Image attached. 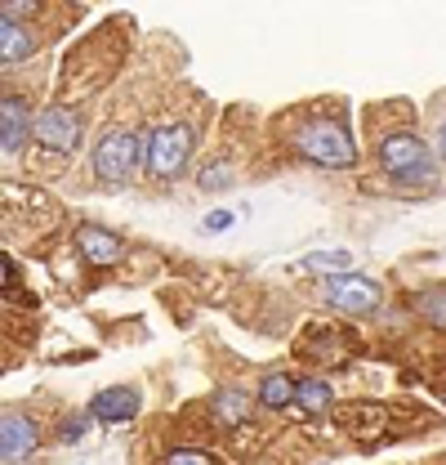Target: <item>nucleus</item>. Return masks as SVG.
I'll return each instance as SVG.
<instances>
[{"label":"nucleus","instance_id":"f257e3e1","mask_svg":"<svg viewBox=\"0 0 446 465\" xmlns=\"http://www.w3.org/2000/svg\"><path fill=\"white\" fill-rule=\"evenodd\" d=\"M380 166H384V174H389L393 183H402V188H433V179H438V166H433L424 139H415V134H406V130L380 139Z\"/></svg>","mask_w":446,"mask_h":465},{"label":"nucleus","instance_id":"f03ea898","mask_svg":"<svg viewBox=\"0 0 446 465\" xmlns=\"http://www.w3.org/2000/svg\"><path fill=\"white\" fill-rule=\"evenodd\" d=\"M295 143H299V153H304L313 166H322V171H348V166L357 162L353 134H348V125L334 121V116H317V121L299 125Z\"/></svg>","mask_w":446,"mask_h":465},{"label":"nucleus","instance_id":"7ed1b4c3","mask_svg":"<svg viewBox=\"0 0 446 465\" xmlns=\"http://www.w3.org/2000/svg\"><path fill=\"white\" fill-rule=\"evenodd\" d=\"M139 162H148V134H139V130H112L94 148V179L121 188V183L134 179Z\"/></svg>","mask_w":446,"mask_h":465},{"label":"nucleus","instance_id":"20e7f679","mask_svg":"<svg viewBox=\"0 0 446 465\" xmlns=\"http://www.w3.org/2000/svg\"><path fill=\"white\" fill-rule=\"evenodd\" d=\"M192 157V125L188 121H170L148 130V171L157 179H179L188 171Z\"/></svg>","mask_w":446,"mask_h":465},{"label":"nucleus","instance_id":"39448f33","mask_svg":"<svg viewBox=\"0 0 446 465\" xmlns=\"http://www.w3.org/2000/svg\"><path fill=\"white\" fill-rule=\"evenodd\" d=\"M326 300H331L339 313L362 318V313H375V309H380L384 291L375 287L371 278H362V273H334L331 282H326Z\"/></svg>","mask_w":446,"mask_h":465},{"label":"nucleus","instance_id":"423d86ee","mask_svg":"<svg viewBox=\"0 0 446 465\" xmlns=\"http://www.w3.org/2000/svg\"><path fill=\"white\" fill-rule=\"evenodd\" d=\"M36 143L45 148V153H72L76 143H81V116L72 113V108H45V113H36Z\"/></svg>","mask_w":446,"mask_h":465},{"label":"nucleus","instance_id":"0eeeda50","mask_svg":"<svg viewBox=\"0 0 446 465\" xmlns=\"http://www.w3.org/2000/svg\"><path fill=\"white\" fill-rule=\"evenodd\" d=\"M27 130H36L32 104L18 99V94H5V99H0V148H5V157H14V153L23 148Z\"/></svg>","mask_w":446,"mask_h":465},{"label":"nucleus","instance_id":"6e6552de","mask_svg":"<svg viewBox=\"0 0 446 465\" xmlns=\"http://www.w3.org/2000/svg\"><path fill=\"white\" fill-rule=\"evenodd\" d=\"M36 443H41L36 420L23 416V411H5V420H0V452H5V461H23V457H32Z\"/></svg>","mask_w":446,"mask_h":465},{"label":"nucleus","instance_id":"1a4fd4ad","mask_svg":"<svg viewBox=\"0 0 446 465\" xmlns=\"http://www.w3.org/2000/svg\"><path fill=\"white\" fill-rule=\"evenodd\" d=\"M384 425H389V411L380 403H353L339 411V430H344L348 439H357V443L384 439Z\"/></svg>","mask_w":446,"mask_h":465},{"label":"nucleus","instance_id":"9d476101","mask_svg":"<svg viewBox=\"0 0 446 465\" xmlns=\"http://www.w3.org/2000/svg\"><path fill=\"white\" fill-rule=\"evenodd\" d=\"M76 246H81V255L94 264V269H112V264H121L125 260V242L108 229H81L76 232Z\"/></svg>","mask_w":446,"mask_h":465},{"label":"nucleus","instance_id":"9b49d317","mask_svg":"<svg viewBox=\"0 0 446 465\" xmlns=\"http://www.w3.org/2000/svg\"><path fill=\"white\" fill-rule=\"evenodd\" d=\"M134 411H139V390H130V385H112L103 394H94V403H90V416L103 425L134 420Z\"/></svg>","mask_w":446,"mask_h":465},{"label":"nucleus","instance_id":"f8f14e48","mask_svg":"<svg viewBox=\"0 0 446 465\" xmlns=\"http://www.w3.org/2000/svg\"><path fill=\"white\" fill-rule=\"evenodd\" d=\"M348 331H339V327H313L308 336H304V345H299V353H308L313 362H344L348 358Z\"/></svg>","mask_w":446,"mask_h":465},{"label":"nucleus","instance_id":"ddd939ff","mask_svg":"<svg viewBox=\"0 0 446 465\" xmlns=\"http://www.w3.org/2000/svg\"><path fill=\"white\" fill-rule=\"evenodd\" d=\"M32 54H36V36L23 23L0 18V58H5V67H14V63H23V58H32Z\"/></svg>","mask_w":446,"mask_h":465},{"label":"nucleus","instance_id":"4468645a","mask_svg":"<svg viewBox=\"0 0 446 465\" xmlns=\"http://www.w3.org/2000/svg\"><path fill=\"white\" fill-rule=\"evenodd\" d=\"M210 411H215L219 425H246V416H250V394H246L241 385H223V390H215V399H210Z\"/></svg>","mask_w":446,"mask_h":465},{"label":"nucleus","instance_id":"2eb2a0df","mask_svg":"<svg viewBox=\"0 0 446 465\" xmlns=\"http://www.w3.org/2000/svg\"><path fill=\"white\" fill-rule=\"evenodd\" d=\"M295 407H299L308 420L326 416V411H331V385H326L322 376H304L299 390H295Z\"/></svg>","mask_w":446,"mask_h":465},{"label":"nucleus","instance_id":"dca6fc26","mask_svg":"<svg viewBox=\"0 0 446 465\" xmlns=\"http://www.w3.org/2000/svg\"><path fill=\"white\" fill-rule=\"evenodd\" d=\"M295 381L286 376V371H273V376H264V385H259V407L264 411H286V407L295 403Z\"/></svg>","mask_w":446,"mask_h":465},{"label":"nucleus","instance_id":"f3484780","mask_svg":"<svg viewBox=\"0 0 446 465\" xmlns=\"http://www.w3.org/2000/svg\"><path fill=\"white\" fill-rule=\"evenodd\" d=\"M415 313L429 322V327H446V287H429L415 295Z\"/></svg>","mask_w":446,"mask_h":465},{"label":"nucleus","instance_id":"a211bd4d","mask_svg":"<svg viewBox=\"0 0 446 465\" xmlns=\"http://www.w3.org/2000/svg\"><path fill=\"white\" fill-rule=\"evenodd\" d=\"M295 269H322V273H326V269H344V273H348V269H353V255H348V251H317V255H304Z\"/></svg>","mask_w":446,"mask_h":465},{"label":"nucleus","instance_id":"6ab92c4d","mask_svg":"<svg viewBox=\"0 0 446 465\" xmlns=\"http://www.w3.org/2000/svg\"><path fill=\"white\" fill-rule=\"evenodd\" d=\"M223 183H232V166H228V162L210 166V171H201V188H223Z\"/></svg>","mask_w":446,"mask_h":465},{"label":"nucleus","instance_id":"aec40b11","mask_svg":"<svg viewBox=\"0 0 446 465\" xmlns=\"http://www.w3.org/2000/svg\"><path fill=\"white\" fill-rule=\"evenodd\" d=\"M166 465H215L206 452H197V448H179V452H170Z\"/></svg>","mask_w":446,"mask_h":465},{"label":"nucleus","instance_id":"412c9836","mask_svg":"<svg viewBox=\"0 0 446 465\" xmlns=\"http://www.w3.org/2000/svg\"><path fill=\"white\" fill-rule=\"evenodd\" d=\"M90 420H94L90 411H81V416H72V420H67V430H63V443H76V439H81V434L90 430Z\"/></svg>","mask_w":446,"mask_h":465},{"label":"nucleus","instance_id":"4be33fe9","mask_svg":"<svg viewBox=\"0 0 446 465\" xmlns=\"http://www.w3.org/2000/svg\"><path fill=\"white\" fill-rule=\"evenodd\" d=\"M36 9H41L36 0H9V5H5V18H14V23H18V14H36Z\"/></svg>","mask_w":446,"mask_h":465},{"label":"nucleus","instance_id":"5701e85b","mask_svg":"<svg viewBox=\"0 0 446 465\" xmlns=\"http://www.w3.org/2000/svg\"><path fill=\"white\" fill-rule=\"evenodd\" d=\"M228 224H232V215H228V211H210V215H206V229H210V232L228 229Z\"/></svg>","mask_w":446,"mask_h":465},{"label":"nucleus","instance_id":"b1692460","mask_svg":"<svg viewBox=\"0 0 446 465\" xmlns=\"http://www.w3.org/2000/svg\"><path fill=\"white\" fill-rule=\"evenodd\" d=\"M438 153L446 157V121H442V130H438Z\"/></svg>","mask_w":446,"mask_h":465}]
</instances>
